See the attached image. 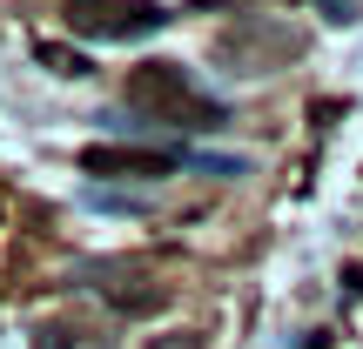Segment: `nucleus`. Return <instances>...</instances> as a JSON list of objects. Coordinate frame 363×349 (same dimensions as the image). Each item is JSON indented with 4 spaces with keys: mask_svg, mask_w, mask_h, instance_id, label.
<instances>
[{
    "mask_svg": "<svg viewBox=\"0 0 363 349\" xmlns=\"http://www.w3.org/2000/svg\"><path fill=\"white\" fill-rule=\"evenodd\" d=\"M74 329H40V343L34 349H108V343H67Z\"/></svg>",
    "mask_w": 363,
    "mask_h": 349,
    "instance_id": "39448f33",
    "label": "nucleus"
},
{
    "mask_svg": "<svg viewBox=\"0 0 363 349\" xmlns=\"http://www.w3.org/2000/svg\"><path fill=\"white\" fill-rule=\"evenodd\" d=\"M128 108L142 121H169V128H222V101L195 88L182 61H148L128 74Z\"/></svg>",
    "mask_w": 363,
    "mask_h": 349,
    "instance_id": "f257e3e1",
    "label": "nucleus"
},
{
    "mask_svg": "<svg viewBox=\"0 0 363 349\" xmlns=\"http://www.w3.org/2000/svg\"><path fill=\"white\" fill-rule=\"evenodd\" d=\"M61 13L88 40H155L169 27V7H155V0H67Z\"/></svg>",
    "mask_w": 363,
    "mask_h": 349,
    "instance_id": "f03ea898",
    "label": "nucleus"
},
{
    "mask_svg": "<svg viewBox=\"0 0 363 349\" xmlns=\"http://www.w3.org/2000/svg\"><path fill=\"white\" fill-rule=\"evenodd\" d=\"M175 148H88L81 168L88 175H169L175 168Z\"/></svg>",
    "mask_w": 363,
    "mask_h": 349,
    "instance_id": "7ed1b4c3",
    "label": "nucleus"
},
{
    "mask_svg": "<svg viewBox=\"0 0 363 349\" xmlns=\"http://www.w3.org/2000/svg\"><path fill=\"white\" fill-rule=\"evenodd\" d=\"M34 61L48 67V74H61V81L94 74V67H88V54H81V47H61V40H34Z\"/></svg>",
    "mask_w": 363,
    "mask_h": 349,
    "instance_id": "20e7f679",
    "label": "nucleus"
},
{
    "mask_svg": "<svg viewBox=\"0 0 363 349\" xmlns=\"http://www.w3.org/2000/svg\"><path fill=\"white\" fill-rule=\"evenodd\" d=\"M155 349H202V336H162Z\"/></svg>",
    "mask_w": 363,
    "mask_h": 349,
    "instance_id": "0eeeda50",
    "label": "nucleus"
},
{
    "mask_svg": "<svg viewBox=\"0 0 363 349\" xmlns=\"http://www.w3.org/2000/svg\"><path fill=\"white\" fill-rule=\"evenodd\" d=\"M323 7V21H357V0H316Z\"/></svg>",
    "mask_w": 363,
    "mask_h": 349,
    "instance_id": "423d86ee",
    "label": "nucleus"
}]
</instances>
